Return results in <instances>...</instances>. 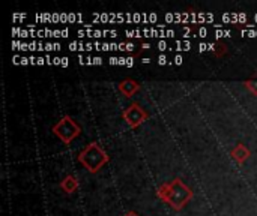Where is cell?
Listing matches in <instances>:
<instances>
[{
	"mask_svg": "<svg viewBox=\"0 0 257 216\" xmlns=\"http://www.w3.org/2000/svg\"><path fill=\"white\" fill-rule=\"evenodd\" d=\"M158 195L173 209L179 210L193 198V191L181 179H175L173 182L163 185L158 189Z\"/></svg>",
	"mask_w": 257,
	"mask_h": 216,
	"instance_id": "obj_1",
	"label": "cell"
},
{
	"mask_svg": "<svg viewBox=\"0 0 257 216\" xmlns=\"http://www.w3.org/2000/svg\"><path fill=\"white\" fill-rule=\"evenodd\" d=\"M78 161L84 165V168H87V171L96 173L104 164L108 162V156L98 143H90L80 152Z\"/></svg>",
	"mask_w": 257,
	"mask_h": 216,
	"instance_id": "obj_2",
	"label": "cell"
},
{
	"mask_svg": "<svg viewBox=\"0 0 257 216\" xmlns=\"http://www.w3.org/2000/svg\"><path fill=\"white\" fill-rule=\"evenodd\" d=\"M53 132L56 137H59L65 144H69L74 138H77L81 132L80 125L69 116L62 117L54 126H53Z\"/></svg>",
	"mask_w": 257,
	"mask_h": 216,
	"instance_id": "obj_3",
	"label": "cell"
},
{
	"mask_svg": "<svg viewBox=\"0 0 257 216\" xmlns=\"http://www.w3.org/2000/svg\"><path fill=\"white\" fill-rule=\"evenodd\" d=\"M148 113L140 107V104L137 102H133L128 108L123 110V119L126 120V123L131 126V128H137L140 126L146 119H148Z\"/></svg>",
	"mask_w": 257,
	"mask_h": 216,
	"instance_id": "obj_4",
	"label": "cell"
},
{
	"mask_svg": "<svg viewBox=\"0 0 257 216\" xmlns=\"http://www.w3.org/2000/svg\"><path fill=\"white\" fill-rule=\"evenodd\" d=\"M139 89H140V84H139L137 81L131 80V78H126V80H123V81L119 84V92H120L122 95H125L126 98L133 96Z\"/></svg>",
	"mask_w": 257,
	"mask_h": 216,
	"instance_id": "obj_5",
	"label": "cell"
},
{
	"mask_svg": "<svg viewBox=\"0 0 257 216\" xmlns=\"http://www.w3.org/2000/svg\"><path fill=\"white\" fill-rule=\"evenodd\" d=\"M80 36H90V38H102V36H117L116 30H99V29H86V30H78L77 32Z\"/></svg>",
	"mask_w": 257,
	"mask_h": 216,
	"instance_id": "obj_6",
	"label": "cell"
},
{
	"mask_svg": "<svg viewBox=\"0 0 257 216\" xmlns=\"http://www.w3.org/2000/svg\"><path fill=\"white\" fill-rule=\"evenodd\" d=\"M232 156L238 164H244L247 158L250 156V150L244 144H238L235 149H232Z\"/></svg>",
	"mask_w": 257,
	"mask_h": 216,
	"instance_id": "obj_7",
	"label": "cell"
},
{
	"mask_svg": "<svg viewBox=\"0 0 257 216\" xmlns=\"http://www.w3.org/2000/svg\"><path fill=\"white\" fill-rule=\"evenodd\" d=\"M60 188H62L65 192H68V194L75 192V189L78 188V180H77V177L72 176V174L66 176V177L60 182Z\"/></svg>",
	"mask_w": 257,
	"mask_h": 216,
	"instance_id": "obj_8",
	"label": "cell"
},
{
	"mask_svg": "<svg viewBox=\"0 0 257 216\" xmlns=\"http://www.w3.org/2000/svg\"><path fill=\"white\" fill-rule=\"evenodd\" d=\"M230 23H247V14L245 12H232L230 14Z\"/></svg>",
	"mask_w": 257,
	"mask_h": 216,
	"instance_id": "obj_9",
	"label": "cell"
},
{
	"mask_svg": "<svg viewBox=\"0 0 257 216\" xmlns=\"http://www.w3.org/2000/svg\"><path fill=\"white\" fill-rule=\"evenodd\" d=\"M191 48V42L190 41H175V48L176 51H188Z\"/></svg>",
	"mask_w": 257,
	"mask_h": 216,
	"instance_id": "obj_10",
	"label": "cell"
},
{
	"mask_svg": "<svg viewBox=\"0 0 257 216\" xmlns=\"http://www.w3.org/2000/svg\"><path fill=\"white\" fill-rule=\"evenodd\" d=\"M36 21H48V23H54V14L50 12H44V14H36L35 15Z\"/></svg>",
	"mask_w": 257,
	"mask_h": 216,
	"instance_id": "obj_11",
	"label": "cell"
},
{
	"mask_svg": "<svg viewBox=\"0 0 257 216\" xmlns=\"http://www.w3.org/2000/svg\"><path fill=\"white\" fill-rule=\"evenodd\" d=\"M69 50H71V51H86V42L72 41V42L69 44Z\"/></svg>",
	"mask_w": 257,
	"mask_h": 216,
	"instance_id": "obj_12",
	"label": "cell"
},
{
	"mask_svg": "<svg viewBox=\"0 0 257 216\" xmlns=\"http://www.w3.org/2000/svg\"><path fill=\"white\" fill-rule=\"evenodd\" d=\"M175 36L173 29H158V38H172Z\"/></svg>",
	"mask_w": 257,
	"mask_h": 216,
	"instance_id": "obj_13",
	"label": "cell"
},
{
	"mask_svg": "<svg viewBox=\"0 0 257 216\" xmlns=\"http://www.w3.org/2000/svg\"><path fill=\"white\" fill-rule=\"evenodd\" d=\"M125 35H126L128 38H142V36H143V30H142V29L125 30Z\"/></svg>",
	"mask_w": 257,
	"mask_h": 216,
	"instance_id": "obj_14",
	"label": "cell"
},
{
	"mask_svg": "<svg viewBox=\"0 0 257 216\" xmlns=\"http://www.w3.org/2000/svg\"><path fill=\"white\" fill-rule=\"evenodd\" d=\"M36 36H39V38H47V36H54V30H51V29H41V30H38V33H36Z\"/></svg>",
	"mask_w": 257,
	"mask_h": 216,
	"instance_id": "obj_15",
	"label": "cell"
},
{
	"mask_svg": "<svg viewBox=\"0 0 257 216\" xmlns=\"http://www.w3.org/2000/svg\"><path fill=\"white\" fill-rule=\"evenodd\" d=\"M62 47H60V44H57V42H47L45 45H44V50L45 51H54V50H60Z\"/></svg>",
	"mask_w": 257,
	"mask_h": 216,
	"instance_id": "obj_16",
	"label": "cell"
},
{
	"mask_svg": "<svg viewBox=\"0 0 257 216\" xmlns=\"http://www.w3.org/2000/svg\"><path fill=\"white\" fill-rule=\"evenodd\" d=\"M226 51H227L226 45H224L223 42H218V44H217V47H215V54H217V56H223Z\"/></svg>",
	"mask_w": 257,
	"mask_h": 216,
	"instance_id": "obj_17",
	"label": "cell"
},
{
	"mask_svg": "<svg viewBox=\"0 0 257 216\" xmlns=\"http://www.w3.org/2000/svg\"><path fill=\"white\" fill-rule=\"evenodd\" d=\"M134 45L133 44H126V42H120L119 44V51H133Z\"/></svg>",
	"mask_w": 257,
	"mask_h": 216,
	"instance_id": "obj_18",
	"label": "cell"
},
{
	"mask_svg": "<svg viewBox=\"0 0 257 216\" xmlns=\"http://www.w3.org/2000/svg\"><path fill=\"white\" fill-rule=\"evenodd\" d=\"M215 36H217V38H224V36H230V30H223V29H217V30H215Z\"/></svg>",
	"mask_w": 257,
	"mask_h": 216,
	"instance_id": "obj_19",
	"label": "cell"
},
{
	"mask_svg": "<svg viewBox=\"0 0 257 216\" xmlns=\"http://www.w3.org/2000/svg\"><path fill=\"white\" fill-rule=\"evenodd\" d=\"M157 48H158L160 51H164V50H170V47H169V44H167L166 41H163V39L157 42Z\"/></svg>",
	"mask_w": 257,
	"mask_h": 216,
	"instance_id": "obj_20",
	"label": "cell"
},
{
	"mask_svg": "<svg viewBox=\"0 0 257 216\" xmlns=\"http://www.w3.org/2000/svg\"><path fill=\"white\" fill-rule=\"evenodd\" d=\"M245 86H247V87L254 93V95H257V81H247V83H245Z\"/></svg>",
	"mask_w": 257,
	"mask_h": 216,
	"instance_id": "obj_21",
	"label": "cell"
},
{
	"mask_svg": "<svg viewBox=\"0 0 257 216\" xmlns=\"http://www.w3.org/2000/svg\"><path fill=\"white\" fill-rule=\"evenodd\" d=\"M197 35H199L200 38H206V36H208V29H206V27H200L199 32H197Z\"/></svg>",
	"mask_w": 257,
	"mask_h": 216,
	"instance_id": "obj_22",
	"label": "cell"
},
{
	"mask_svg": "<svg viewBox=\"0 0 257 216\" xmlns=\"http://www.w3.org/2000/svg\"><path fill=\"white\" fill-rule=\"evenodd\" d=\"M169 62V59H167V56H164V54H161L160 57H158V65H166Z\"/></svg>",
	"mask_w": 257,
	"mask_h": 216,
	"instance_id": "obj_23",
	"label": "cell"
},
{
	"mask_svg": "<svg viewBox=\"0 0 257 216\" xmlns=\"http://www.w3.org/2000/svg\"><path fill=\"white\" fill-rule=\"evenodd\" d=\"M157 20H158V15L154 14V12H149V24H151V23H155Z\"/></svg>",
	"mask_w": 257,
	"mask_h": 216,
	"instance_id": "obj_24",
	"label": "cell"
},
{
	"mask_svg": "<svg viewBox=\"0 0 257 216\" xmlns=\"http://www.w3.org/2000/svg\"><path fill=\"white\" fill-rule=\"evenodd\" d=\"M190 33H193V29H190V27H184V29H182V36L188 38Z\"/></svg>",
	"mask_w": 257,
	"mask_h": 216,
	"instance_id": "obj_25",
	"label": "cell"
},
{
	"mask_svg": "<svg viewBox=\"0 0 257 216\" xmlns=\"http://www.w3.org/2000/svg\"><path fill=\"white\" fill-rule=\"evenodd\" d=\"M173 60H175V65H182V62H184V59H182L181 54H176Z\"/></svg>",
	"mask_w": 257,
	"mask_h": 216,
	"instance_id": "obj_26",
	"label": "cell"
},
{
	"mask_svg": "<svg viewBox=\"0 0 257 216\" xmlns=\"http://www.w3.org/2000/svg\"><path fill=\"white\" fill-rule=\"evenodd\" d=\"M108 63L110 65H119V57H110L108 59Z\"/></svg>",
	"mask_w": 257,
	"mask_h": 216,
	"instance_id": "obj_27",
	"label": "cell"
},
{
	"mask_svg": "<svg viewBox=\"0 0 257 216\" xmlns=\"http://www.w3.org/2000/svg\"><path fill=\"white\" fill-rule=\"evenodd\" d=\"M92 62H93V65H101L102 59L101 57H92Z\"/></svg>",
	"mask_w": 257,
	"mask_h": 216,
	"instance_id": "obj_28",
	"label": "cell"
},
{
	"mask_svg": "<svg viewBox=\"0 0 257 216\" xmlns=\"http://www.w3.org/2000/svg\"><path fill=\"white\" fill-rule=\"evenodd\" d=\"M126 66H128V68L134 66V59H133V57H126Z\"/></svg>",
	"mask_w": 257,
	"mask_h": 216,
	"instance_id": "obj_29",
	"label": "cell"
},
{
	"mask_svg": "<svg viewBox=\"0 0 257 216\" xmlns=\"http://www.w3.org/2000/svg\"><path fill=\"white\" fill-rule=\"evenodd\" d=\"M62 57H53V65H60Z\"/></svg>",
	"mask_w": 257,
	"mask_h": 216,
	"instance_id": "obj_30",
	"label": "cell"
},
{
	"mask_svg": "<svg viewBox=\"0 0 257 216\" xmlns=\"http://www.w3.org/2000/svg\"><path fill=\"white\" fill-rule=\"evenodd\" d=\"M60 66H63V68H66V66H68V59H66V57H62Z\"/></svg>",
	"mask_w": 257,
	"mask_h": 216,
	"instance_id": "obj_31",
	"label": "cell"
},
{
	"mask_svg": "<svg viewBox=\"0 0 257 216\" xmlns=\"http://www.w3.org/2000/svg\"><path fill=\"white\" fill-rule=\"evenodd\" d=\"M18 18H26V15H14V20H18Z\"/></svg>",
	"mask_w": 257,
	"mask_h": 216,
	"instance_id": "obj_32",
	"label": "cell"
},
{
	"mask_svg": "<svg viewBox=\"0 0 257 216\" xmlns=\"http://www.w3.org/2000/svg\"><path fill=\"white\" fill-rule=\"evenodd\" d=\"M125 216H139V215H137L136 212H128V213H126Z\"/></svg>",
	"mask_w": 257,
	"mask_h": 216,
	"instance_id": "obj_33",
	"label": "cell"
},
{
	"mask_svg": "<svg viewBox=\"0 0 257 216\" xmlns=\"http://www.w3.org/2000/svg\"><path fill=\"white\" fill-rule=\"evenodd\" d=\"M142 48H143V50H148V48H149V44H143Z\"/></svg>",
	"mask_w": 257,
	"mask_h": 216,
	"instance_id": "obj_34",
	"label": "cell"
},
{
	"mask_svg": "<svg viewBox=\"0 0 257 216\" xmlns=\"http://www.w3.org/2000/svg\"><path fill=\"white\" fill-rule=\"evenodd\" d=\"M142 62H143V63H149V62H151V59H143Z\"/></svg>",
	"mask_w": 257,
	"mask_h": 216,
	"instance_id": "obj_35",
	"label": "cell"
}]
</instances>
